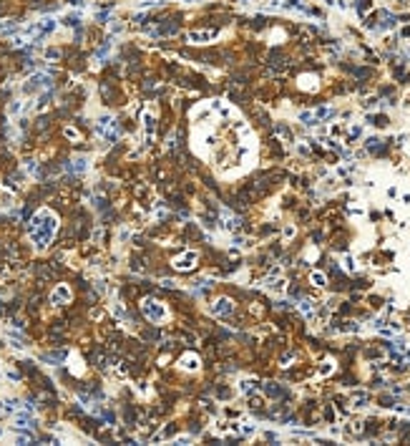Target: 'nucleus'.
I'll list each match as a JSON object with an SVG mask.
<instances>
[{
	"label": "nucleus",
	"mask_w": 410,
	"mask_h": 446,
	"mask_svg": "<svg viewBox=\"0 0 410 446\" xmlns=\"http://www.w3.org/2000/svg\"><path fill=\"white\" fill-rule=\"evenodd\" d=\"M68 169H71V172H76V174H83V172L88 169V159L78 157V159H73V164H71Z\"/></svg>",
	"instance_id": "nucleus-12"
},
{
	"label": "nucleus",
	"mask_w": 410,
	"mask_h": 446,
	"mask_svg": "<svg viewBox=\"0 0 410 446\" xmlns=\"http://www.w3.org/2000/svg\"><path fill=\"white\" fill-rule=\"evenodd\" d=\"M63 23H66V25H78V23H81V18H78V15H66V18H63Z\"/></svg>",
	"instance_id": "nucleus-16"
},
{
	"label": "nucleus",
	"mask_w": 410,
	"mask_h": 446,
	"mask_svg": "<svg viewBox=\"0 0 410 446\" xmlns=\"http://www.w3.org/2000/svg\"><path fill=\"white\" fill-rule=\"evenodd\" d=\"M216 38V30H192L189 33V40L197 43V45H204V43H211Z\"/></svg>",
	"instance_id": "nucleus-9"
},
{
	"label": "nucleus",
	"mask_w": 410,
	"mask_h": 446,
	"mask_svg": "<svg viewBox=\"0 0 410 446\" xmlns=\"http://www.w3.org/2000/svg\"><path fill=\"white\" fill-rule=\"evenodd\" d=\"M33 424H35V421H33L28 414H18V416H15V426H18V429H28V426H33Z\"/></svg>",
	"instance_id": "nucleus-13"
},
{
	"label": "nucleus",
	"mask_w": 410,
	"mask_h": 446,
	"mask_svg": "<svg viewBox=\"0 0 410 446\" xmlns=\"http://www.w3.org/2000/svg\"><path fill=\"white\" fill-rule=\"evenodd\" d=\"M48 86H50V76H45V73H35V76L25 83V91L33 93V91H40V88H48Z\"/></svg>",
	"instance_id": "nucleus-7"
},
{
	"label": "nucleus",
	"mask_w": 410,
	"mask_h": 446,
	"mask_svg": "<svg viewBox=\"0 0 410 446\" xmlns=\"http://www.w3.org/2000/svg\"><path fill=\"white\" fill-rule=\"evenodd\" d=\"M45 56H48V58H58V56H61V53H58V51H55V48H50V51H45Z\"/></svg>",
	"instance_id": "nucleus-19"
},
{
	"label": "nucleus",
	"mask_w": 410,
	"mask_h": 446,
	"mask_svg": "<svg viewBox=\"0 0 410 446\" xmlns=\"http://www.w3.org/2000/svg\"><path fill=\"white\" fill-rule=\"evenodd\" d=\"M231 310H234V303H231L229 298H219V300L211 303V313L219 315V318H221V315H229Z\"/></svg>",
	"instance_id": "nucleus-8"
},
{
	"label": "nucleus",
	"mask_w": 410,
	"mask_h": 446,
	"mask_svg": "<svg viewBox=\"0 0 410 446\" xmlns=\"http://www.w3.org/2000/svg\"><path fill=\"white\" fill-rule=\"evenodd\" d=\"M66 3H68V5H76V8H81V5H86L88 0H66Z\"/></svg>",
	"instance_id": "nucleus-18"
},
{
	"label": "nucleus",
	"mask_w": 410,
	"mask_h": 446,
	"mask_svg": "<svg viewBox=\"0 0 410 446\" xmlns=\"http://www.w3.org/2000/svg\"><path fill=\"white\" fill-rule=\"evenodd\" d=\"M244 393H249V391H254L257 388V381H242V386H239Z\"/></svg>",
	"instance_id": "nucleus-15"
},
{
	"label": "nucleus",
	"mask_w": 410,
	"mask_h": 446,
	"mask_svg": "<svg viewBox=\"0 0 410 446\" xmlns=\"http://www.w3.org/2000/svg\"><path fill=\"white\" fill-rule=\"evenodd\" d=\"M197 262H199V252H194V250H187V252H182L171 265H174V270H179V272H189V270H194L197 267Z\"/></svg>",
	"instance_id": "nucleus-5"
},
{
	"label": "nucleus",
	"mask_w": 410,
	"mask_h": 446,
	"mask_svg": "<svg viewBox=\"0 0 410 446\" xmlns=\"http://www.w3.org/2000/svg\"><path fill=\"white\" fill-rule=\"evenodd\" d=\"M66 136H68V139H78V131H76V129H66Z\"/></svg>",
	"instance_id": "nucleus-17"
},
{
	"label": "nucleus",
	"mask_w": 410,
	"mask_h": 446,
	"mask_svg": "<svg viewBox=\"0 0 410 446\" xmlns=\"http://www.w3.org/2000/svg\"><path fill=\"white\" fill-rule=\"evenodd\" d=\"M141 313H144V318H146L149 323H156V325H161V323L169 320L166 305L159 303V300H154V298H146V300L141 303Z\"/></svg>",
	"instance_id": "nucleus-2"
},
{
	"label": "nucleus",
	"mask_w": 410,
	"mask_h": 446,
	"mask_svg": "<svg viewBox=\"0 0 410 446\" xmlns=\"http://www.w3.org/2000/svg\"><path fill=\"white\" fill-rule=\"evenodd\" d=\"M96 134L103 136L106 144H113V141H119V136H121L119 124H116V119H111V116H103V119L96 124Z\"/></svg>",
	"instance_id": "nucleus-4"
},
{
	"label": "nucleus",
	"mask_w": 410,
	"mask_h": 446,
	"mask_svg": "<svg viewBox=\"0 0 410 446\" xmlns=\"http://www.w3.org/2000/svg\"><path fill=\"white\" fill-rule=\"evenodd\" d=\"M312 282H315V285H320V287H322V285H325V282H327V277H325V275H322V272H312Z\"/></svg>",
	"instance_id": "nucleus-14"
},
{
	"label": "nucleus",
	"mask_w": 410,
	"mask_h": 446,
	"mask_svg": "<svg viewBox=\"0 0 410 446\" xmlns=\"http://www.w3.org/2000/svg\"><path fill=\"white\" fill-rule=\"evenodd\" d=\"M55 229H58V217L48 207H43V210H38L33 215V220L28 222V234H30V239H33V244H35L38 252H43L53 242Z\"/></svg>",
	"instance_id": "nucleus-1"
},
{
	"label": "nucleus",
	"mask_w": 410,
	"mask_h": 446,
	"mask_svg": "<svg viewBox=\"0 0 410 446\" xmlns=\"http://www.w3.org/2000/svg\"><path fill=\"white\" fill-rule=\"evenodd\" d=\"M55 30V20L53 18H43V20H35V23H30L23 33L28 35V38H33V40H40V38H45V35H50Z\"/></svg>",
	"instance_id": "nucleus-3"
},
{
	"label": "nucleus",
	"mask_w": 410,
	"mask_h": 446,
	"mask_svg": "<svg viewBox=\"0 0 410 446\" xmlns=\"http://www.w3.org/2000/svg\"><path fill=\"white\" fill-rule=\"evenodd\" d=\"M71 298H73V292H71L68 285H55V290L50 295V303L53 305H66V303H71Z\"/></svg>",
	"instance_id": "nucleus-6"
},
{
	"label": "nucleus",
	"mask_w": 410,
	"mask_h": 446,
	"mask_svg": "<svg viewBox=\"0 0 410 446\" xmlns=\"http://www.w3.org/2000/svg\"><path fill=\"white\" fill-rule=\"evenodd\" d=\"M141 121H144V139H146V144H151V139H154V131H156V121H154V116H151L149 111H144Z\"/></svg>",
	"instance_id": "nucleus-10"
},
{
	"label": "nucleus",
	"mask_w": 410,
	"mask_h": 446,
	"mask_svg": "<svg viewBox=\"0 0 410 446\" xmlns=\"http://www.w3.org/2000/svg\"><path fill=\"white\" fill-rule=\"evenodd\" d=\"M179 368H184V371H199V356L184 353V356L179 358Z\"/></svg>",
	"instance_id": "nucleus-11"
}]
</instances>
